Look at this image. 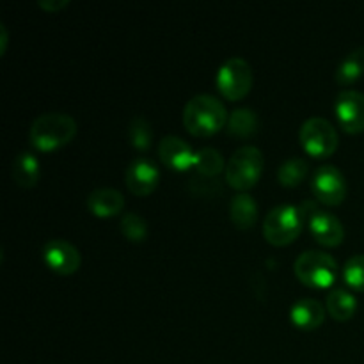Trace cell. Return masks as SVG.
I'll use <instances>...</instances> for the list:
<instances>
[{
    "mask_svg": "<svg viewBox=\"0 0 364 364\" xmlns=\"http://www.w3.org/2000/svg\"><path fill=\"white\" fill-rule=\"evenodd\" d=\"M194 169L198 171L199 176H206V178L217 176L220 171H226V164H224L223 153H220L217 148H212V146H205V148L198 149V151H196Z\"/></svg>",
    "mask_w": 364,
    "mask_h": 364,
    "instance_id": "cell-21",
    "label": "cell"
},
{
    "mask_svg": "<svg viewBox=\"0 0 364 364\" xmlns=\"http://www.w3.org/2000/svg\"><path fill=\"white\" fill-rule=\"evenodd\" d=\"M309 173V164L308 160L302 156H290L284 160L277 169V178L284 187H295L301 183Z\"/></svg>",
    "mask_w": 364,
    "mask_h": 364,
    "instance_id": "cell-22",
    "label": "cell"
},
{
    "mask_svg": "<svg viewBox=\"0 0 364 364\" xmlns=\"http://www.w3.org/2000/svg\"><path fill=\"white\" fill-rule=\"evenodd\" d=\"M252 68L244 57H230L219 66L215 84L228 100H240L249 92L252 85Z\"/></svg>",
    "mask_w": 364,
    "mask_h": 364,
    "instance_id": "cell-6",
    "label": "cell"
},
{
    "mask_svg": "<svg viewBox=\"0 0 364 364\" xmlns=\"http://www.w3.org/2000/svg\"><path fill=\"white\" fill-rule=\"evenodd\" d=\"M334 110L345 132L359 134L364 130V92L358 89H343L336 96Z\"/></svg>",
    "mask_w": 364,
    "mask_h": 364,
    "instance_id": "cell-10",
    "label": "cell"
},
{
    "mask_svg": "<svg viewBox=\"0 0 364 364\" xmlns=\"http://www.w3.org/2000/svg\"><path fill=\"white\" fill-rule=\"evenodd\" d=\"M230 217L240 230H249L258 219V203L249 192H238L230 201Z\"/></svg>",
    "mask_w": 364,
    "mask_h": 364,
    "instance_id": "cell-17",
    "label": "cell"
},
{
    "mask_svg": "<svg viewBox=\"0 0 364 364\" xmlns=\"http://www.w3.org/2000/svg\"><path fill=\"white\" fill-rule=\"evenodd\" d=\"M343 279L354 290L364 291V255H354L345 262Z\"/></svg>",
    "mask_w": 364,
    "mask_h": 364,
    "instance_id": "cell-25",
    "label": "cell"
},
{
    "mask_svg": "<svg viewBox=\"0 0 364 364\" xmlns=\"http://www.w3.org/2000/svg\"><path fill=\"white\" fill-rule=\"evenodd\" d=\"M302 148L313 156H329L338 148V132L329 119L320 116L308 117L299 130Z\"/></svg>",
    "mask_w": 364,
    "mask_h": 364,
    "instance_id": "cell-7",
    "label": "cell"
},
{
    "mask_svg": "<svg viewBox=\"0 0 364 364\" xmlns=\"http://www.w3.org/2000/svg\"><path fill=\"white\" fill-rule=\"evenodd\" d=\"M295 276L299 281L313 288H329L336 283L340 267L338 262L326 251L309 249L301 252L294 263Z\"/></svg>",
    "mask_w": 364,
    "mask_h": 364,
    "instance_id": "cell-3",
    "label": "cell"
},
{
    "mask_svg": "<svg viewBox=\"0 0 364 364\" xmlns=\"http://www.w3.org/2000/svg\"><path fill=\"white\" fill-rule=\"evenodd\" d=\"M309 231L315 240L322 245H338L345 238V228L334 213L315 208L308 215Z\"/></svg>",
    "mask_w": 364,
    "mask_h": 364,
    "instance_id": "cell-13",
    "label": "cell"
},
{
    "mask_svg": "<svg viewBox=\"0 0 364 364\" xmlns=\"http://www.w3.org/2000/svg\"><path fill=\"white\" fill-rule=\"evenodd\" d=\"M121 231L132 242H142L148 237V223L137 212H127L121 217Z\"/></svg>",
    "mask_w": 364,
    "mask_h": 364,
    "instance_id": "cell-24",
    "label": "cell"
},
{
    "mask_svg": "<svg viewBox=\"0 0 364 364\" xmlns=\"http://www.w3.org/2000/svg\"><path fill=\"white\" fill-rule=\"evenodd\" d=\"M291 322L301 329H316L326 318V308L322 302L311 297H302L291 304Z\"/></svg>",
    "mask_w": 364,
    "mask_h": 364,
    "instance_id": "cell-15",
    "label": "cell"
},
{
    "mask_svg": "<svg viewBox=\"0 0 364 364\" xmlns=\"http://www.w3.org/2000/svg\"><path fill=\"white\" fill-rule=\"evenodd\" d=\"M326 308L333 318L348 320L354 316L355 309H358V301H355V297L350 291L338 287L327 294Z\"/></svg>",
    "mask_w": 364,
    "mask_h": 364,
    "instance_id": "cell-18",
    "label": "cell"
},
{
    "mask_svg": "<svg viewBox=\"0 0 364 364\" xmlns=\"http://www.w3.org/2000/svg\"><path fill=\"white\" fill-rule=\"evenodd\" d=\"M41 255L46 267L52 269L53 272L63 274V276L75 274L82 263V256L78 249L71 242L64 240V238H52V240L46 242L43 245Z\"/></svg>",
    "mask_w": 364,
    "mask_h": 364,
    "instance_id": "cell-9",
    "label": "cell"
},
{
    "mask_svg": "<svg viewBox=\"0 0 364 364\" xmlns=\"http://www.w3.org/2000/svg\"><path fill=\"white\" fill-rule=\"evenodd\" d=\"M228 110L217 96L201 92L185 103L183 124L191 134L208 137L217 134L228 123Z\"/></svg>",
    "mask_w": 364,
    "mask_h": 364,
    "instance_id": "cell-1",
    "label": "cell"
},
{
    "mask_svg": "<svg viewBox=\"0 0 364 364\" xmlns=\"http://www.w3.org/2000/svg\"><path fill=\"white\" fill-rule=\"evenodd\" d=\"M159 156L171 169L187 171L194 167L196 151L185 139L178 135H166L159 142Z\"/></svg>",
    "mask_w": 364,
    "mask_h": 364,
    "instance_id": "cell-12",
    "label": "cell"
},
{
    "mask_svg": "<svg viewBox=\"0 0 364 364\" xmlns=\"http://www.w3.org/2000/svg\"><path fill=\"white\" fill-rule=\"evenodd\" d=\"M311 191L323 205H340L347 196V180L345 174L333 164H323L313 173Z\"/></svg>",
    "mask_w": 364,
    "mask_h": 364,
    "instance_id": "cell-8",
    "label": "cell"
},
{
    "mask_svg": "<svg viewBox=\"0 0 364 364\" xmlns=\"http://www.w3.org/2000/svg\"><path fill=\"white\" fill-rule=\"evenodd\" d=\"M258 130V114L249 107H238L228 117V132L237 137H251Z\"/></svg>",
    "mask_w": 364,
    "mask_h": 364,
    "instance_id": "cell-20",
    "label": "cell"
},
{
    "mask_svg": "<svg viewBox=\"0 0 364 364\" xmlns=\"http://www.w3.org/2000/svg\"><path fill=\"white\" fill-rule=\"evenodd\" d=\"M11 174L20 187H34L41 174V164L32 151H20L11 164Z\"/></svg>",
    "mask_w": 364,
    "mask_h": 364,
    "instance_id": "cell-16",
    "label": "cell"
},
{
    "mask_svg": "<svg viewBox=\"0 0 364 364\" xmlns=\"http://www.w3.org/2000/svg\"><path fill=\"white\" fill-rule=\"evenodd\" d=\"M302 217L301 208L290 203L274 206L263 220V235L274 245L290 244L301 233Z\"/></svg>",
    "mask_w": 364,
    "mask_h": 364,
    "instance_id": "cell-5",
    "label": "cell"
},
{
    "mask_svg": "<svg viewBox=\"0 0 364 364\" xmlns=\"http://www.w3.org/2000/svg\"><path fill=\"white\" fill-rule=\"evenodd\" d=\"M160 171L156 164L148 156H135L124 171V183L135 196H148L156 188Z\"/></svg>",
    "mask_w": 364,
    "mask_h": 364,
    "instance_id": "cell-11",
    "label": "cell"
},
{
    "mask_svg": "<svg viewBox=\"0 0 364 364\" xmlns=\"http://www.w3.org/2000/svg\"><path fill=\"white\" fill-rule=\"evenodd\" d=\"M127 135L130 144L135 149H141V151H146L153 142L151 124H149V121L142 114H137V116L132 117L130 123H128Z\"/></svg>",
    "mask_w": 364,
    "mask_h": 364,
    "instance_id": "cell-23",
    "label": "cell"
},
{
    "mask_svg": "<svg viewBox=\"0 0 364 364\" xmlns=\"http://www.w3.org/2000/svg\"><path fill=\"white\" fill-rule=\"evenodd\" d=\"M85 203L96 217H112L123 210L124 196L117 188L96 187L95 191L89 192Z\"/></svg>",
    "mask_w": 364,
    "mask_h": 364,
    "instance_id": "cell-14",
    "label": "cell"
},
{
    "mask_svg": "<svg viewBox=\"0 0 364 364\" xmlns=\"http://www.w3.org/2000/svg\"><path fill=\"white\" fill-rule=\"evenodd\" d=\"M263 153L256 146L247 144L238 148L230 156L226 166V181L237 191L245 192L255 187L263 171Z\"/></svg>",
    "mask_w": 364,
    "mask_h": 364,
    "instance_id": "cell-4",
    "label": "cell"
},
{
    "mask_svg": "<svg viewBox=\"0 0 364 364\" xmlns=\"http://www.w3.org/2000/svg\"><path fill=\"white\" fill-rule=\"evenodd\" d=\"M0 34H2V39H0V52H4L7 45V31L4 27V23H0Z\"/></svg>",
    "mask_w": 364,
    "mask_h": 364,
    "instance_id": "cell-27",
    "label": "cell"
},
{
    "mask_svg": "<svg viewBox=\"0 0 364 364\" xmlns=\"http://www.w3.org/2000/svg\"><path fill=\"white\" fill-rule=\"evenodd\" d=\"M77 134V121L66 112L39 114L28 128V141L41 151H52L68 144Z\"/></svg>",
    "mask_w": 364,
    "mask_h": 364,
    "instance_id": "cell-2",
    "label": "cell"
},
{
    "mask_svg": "<svg viewBox=\"0 0 364 364\" xmlns=\"http://www.w3.org/2000/svg\"><path fill=\"white\" fill-rule=\"evenodd\" d=\"M364 73V46H358L340 60L336 68V82L348 85Z\"/></svg>",
    "mask_w": 364,
    "mask_h": 364,
    "instance_id": "cell-19",
    "label": "cell"
},
{
    "mask_svg": "<svg viewBox=\"0 0 364 364\" xmlns=\"http://www.w3.org/2000/svg\"><path fill=\"white\" fill-rule=\"evenodd\" d=\"M39 6L46 11H57L68 4V0H39Z\"/></svg>",
    "mask_w": 364,
    "mask_h": 364,
    "instance_id": "cell-26",
    "label": "cell"
}]
</instances>
